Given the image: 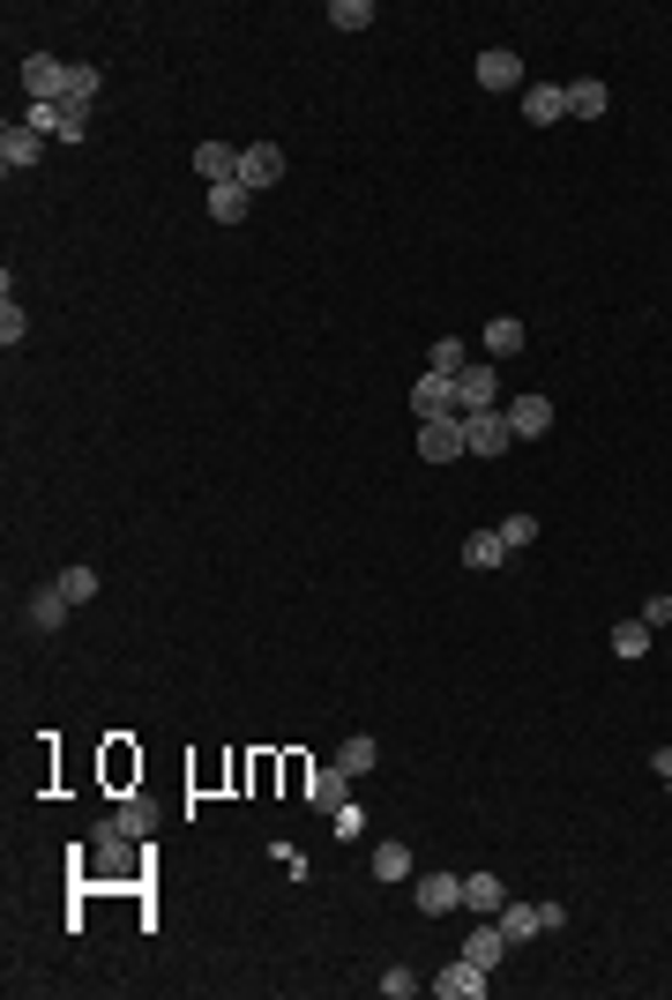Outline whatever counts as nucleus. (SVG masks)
I'll return each mask as SVG.
<instances>
[{"instance_id":"obj_22","label":"nucleus","mask_w":672,"mask_h":1000,"mask_svg":"<svg viewBox=\"0 0 672 1000\" xmlns=\"http://www.w3.org/2000/svg\"><path fill=\"white\" fill-rule=\"evenodd\" d=\"M68 613H76V605H68V590H60V583L31 597V627H38V635H53V627L68 620Z\"/></svg>"},{"instance_id":"obj_7","label":"nucleus","mask_w":672,"mask_h":1000,"mask_svg":"<svg viewBox=\"0 0 672 1000\" xmlns=\"http://www.w3.org/2000/svg\"><path fill=\"white\" fill-rule=\"evenodd\" d=\"M412 411H419V426H426V418H449V411H456V374L412 381Z\"/></svg>"},{"instance_id":"obj_27","label":"nucleus","mask_w":672,"mask_h":1000,"mask_svg":"<svg viewBox=\"0 0 672 1000\" xmlns=\"http://www.w3.org/2000/svg\"><path fill=\"white\" fill-rule=\"evenodd\" d=\"M113 829H120V836H150V829H158V814H150L142 799H127L120 814H113Z\"/></svg>"},{"instance_id":"obj_33","label":"nucleus","mask_w":672,"mask_h":1000,"mask_svg":"<svg viewBox=\"0 0 672 1000\" xmlns=\"http://www.w3.org/2000/svg\"><path fill=\"white\" fill-rule=\"evenodd\" d=\"M501 538H508V553H515V545H531V538H538V515H508Z\"/></svg>"},{"instance_id":"obj_9","label":"nucleus","mask_w":672,"mask_h":1000,"mask_svg":"<svg viewBox=\"0 0 672 1000\" xmlns=\"http://www.w3.org/2000/svg\"><path fill=\"white\" fill-rule=\"evenodd\" d=\"M471 75H478V83H486V90H515V83H523V60H515V53H508V45H486V53H478V68H471Z\"/></svg>"},{"instance_id":"obj_6","label":"nucleus","mask_w":672,"mask_h":1000,"mask_svg":"<svg viewBox=\"0 0 672 1000\" xmlns=\"http://www.w3.org/2000/svg\"><path fill=\"white\" fill-rule=\"evenodd\" d=\"M508 949H515V941L501 933V918H478V926L463 933V956L478 963V970H501V956H508Z\"/></svg>"},{"instance_id":"obj_20","label":"nucleus","mask_w":672,"mask_h":1000,"mask_svg":"<svg viewBox=\"0 0 672 1000\" xmlns=\"http://www.w3.org/2000/svg\"><path fill=\"white\" fill-rule=\"evenodd\" d=\"M568 120H605V83H598V75L568 83Z\"/></svg>"},{"instance_id":"obj_14","label":"nucleus","mask_w":672,"mask_h":1000,"mask_svg":"<svg viewBox=\"0 0 672 1000\" xmlns=\"http://www.w3.org/2000/svg\"><path fill=\"white\" fill-rule=\"evenodd\" d=\"M501 933L508 941H538V933H546V904H501Z\"/></svg>"},{"instance_id":"obj_16","label":"nucleus","mask_w":672,"mask_h":1000,"mask_svg":"<svg viewBox=\"0 0 672 1000\" xmlns=\"http://www.w3.org/2000/svg\"><path fill=\"white\" fill-rule=\"evenodd\" d=\"M508 904V888L494 874H463V911H478V918H494Z\"/></svg>"},{"instance_id":"obj_24","label":"nucleus","mask_w":672,"mask_h":1000,"mask_svg":"<svg viewBox=\"0 0 672 1000\" xmlns=\"http://www.w3.org/2000/svg\"><path fill=\"white\" fill-rule=\"evenodd\" d=\"M381 761V747L374 740H367V732H359V740H344V747H336V769H344V777H367V769H374Z\"/></svg>"},{"instance_id":"obj_19","label":"nucleus","mask_w":672,"mask_h":1000,"mask_svg":"<svg viewBox=\"0 0 672 1000\" xmlns=\"http://www.w3.org/2000/svg\"><path fill=\"white\" fill-rule=\"evenodd\" d=\"M374 881H412V844L381 836V844H374Z\"/></svg>"},{"instance_id":"obj_26","label":"nucleus","mask_w":672,"mask_h":1000,"mask_svg":"<svg viewBox=\"0 0 672 1000\" xmlns=\"http://www.w3.org/2000/svg\"><path fill=\"white\" fill-rule=\"evenodd\" d=\"M463 359H471L463 336H433V367H426V374H463Z\"/></svg>"},{"instance_id":"obj_29","label":"nucleus","mask_w":672,"mask_h":1000,"mask_svg":"<svg viewBox=\"0 0 672 1000\" xmlns=\"http://www.w3.org/2000/svg\"><path fill=\"white\" fill-rule=\"evenodd\" d=\"M23 127H38V135H68V105H31V120Z\"/></svg>"},{"instance_id":"obj_36","label":"nucleus","mask_w":672,"mask_h":1000,"mask_svg":"<svg viewBox=\"0 0 672 1000\" xmlns=\"http://www.w3.org/2000/svg\"><path fill=\"white\" fill-rule=\"evenodd\" d=\"M642 620H650V627H672V597H650V605H642Z\"/></svg>"},{"instance_id":"obj_11","label":"nucleus","mask_w":672,"mask_h":1000,"mask_svg":"<svg viewBox=\"0 0 672 1000\" xmlns=\"http://www.w3.org/2000/svg\"><path fill=\"white\" fill-rule=\"evenodd\" d=\"M412 896H419L426 918H441V911H456V904H463V874H426Z\"/></svg>"},{"instance_id":"obj_5","label":"nucleus","mask_w":672,"mask_h":1000,"mask_svg":"<svg viewBox=\"0 0 672 1000\" xmlns=\"http://www.w3.org/2000/svg\"><path fill=\"white\" fill-rule=\"evenodd\" d=\"M277 179H285V150H277V142H247V150H240V187L262 195V187H277Z\"/></svg>"},{"instance_id":"obj_13","label":"nucleus","mask_w":672,"mask_h":1000,"mask_svg":"<svg viewBox=\"0 0 672 1000\" xmlns=\"http://www.w3.org/2000/svg\"><path fill=\"white\" fill-rule=\"evenodd\" d=\"M508 426H515V441H538L553 426V404L546 396H515V404H508Z\"/></svg>"},{"instance_id":"obj_21","label":"nucleus","mask_w":672,"mask_h":1000,"mask_svg":"<svg viewBox=\"0 0 672 1000\" xmlns=\"http://www.w3.org/2000/svg\"><path fill=\"white\" fill-rule=\"evenodd\" d=\"M478 344H486V359H515V351H523V322H508V314H494Z\"/></svg>"},{"instance_id":"obj_12","label":"nucleus","mask_w":672,"mask_h":1000,"mask_svg":"<svg viewBox=\"0 0 672 1000\" xmlns=\"http://www.w3.org/2000/svg\"><path fill=\"white\" fill-rule=\"evenodd\" d=\"M456 411H494V359L456 374Z\"/></svg>"},{"instance_id":"obj_15","label":"nucleus","mask_w":672,"mask_h":1000,"mask_svg":"<svg viewBox=\"0 0 672 1000\" xmlns=\"http://www.w3.org/2000/svg\"><path fill=\"white\" fill-rule=\"evenodd\" d=\"M344 799H351V777H344V769H314V784H306V806H322V814H336V806H344Z\"/></svg>"},{"instance_id":"obj_3","label":"nucleus","mask_w":672,"mask_h":1000,"mask_svg":"<svg viewBox=\"0 0 672 1000\" xmlns=\"http://www.w3.org/2000/svg\"><path fill=\"white\" fill-rule=\"evenodd\" d=\"M433 993L441 1000H486L494 993V970H478L471 956H456L449 970H433Z\"/></svg>"},{"instance_id":"obj_18","label":"nucleus","mask_w":672,"mask_h":1000,"mask_svg":"<svg viewBox=\"0 0 672 1000\" xmlns=\"http://www.w3.org/2000/svg\"><path fill=\"white\" fill-rule=\"evenodd\" d=\"M501 560H508L501 531H471V538H463V568H501Z\"/></svg>"},{"instance_id":"obj_2","label":"nucleus","mask_w":672,"mask_h":1000,"mask_svg":"<svg viewBox=\"0 0 672 1000\" xmlns=\"http://www.w3.org/2000/svg\"><path fill=\"white\" fill-rule=\"evenodd\" d=\"M68 83H76V68H60L53 53H31V60H23V90H31V105H68Z\"/></svg>"},{"instance_id":"obj_23","label":"nucleus","mask_w":672,"mask_h":1000,"mask_svg":"<svg viewBox=\"0 0 672 1000\" xmlns=\"http://www.w3.org/2000/svg\"><path fill=\"white\" fill-rule=\"evenodd\" d=\"M247 209H254V195L240 187V179H224V187H210V217H217V224H240Z\"/></svg>"},{"instance_id":"obj_1","label":"nucleus","mask_w":672,"mask_h":1000,"mask_svg":"<svg viewBox=\"0 0 672 1000\" xmlns=\"http://www.w3.org/2000/svg\"><path fill=\"white\" fill-rule=\"evenodd\" d=\"M463 449H471V456H508V449H515L508 411H463Z\"/></svg>"},{"instance_id":"obj_28","label":"nucleus","mask_w":672,"mask_h":1000,"mask_svg":"<svg viewBox=\"0 0 672 1000\" xmlns=\"http://www.w3.org/2000/svg\"><path fill=\"white\" fill-rule=\"evenodd\" d=\"M329 23H336V31H367V23H374V0H336Z\"/></svg>"},{"instance_id":"obj_31","label":"nucleus","mask_w":672,"mask_h":1000,"mask_svg":"<svg viewBox=\"0 0 672 1000\" xmlns=\"http://www.w3.org/2000/svg\"><path fill=\"white\" fill-rule=\"evenodd\" d=\"M23 329H31V322H23V306H15V292H8V306H0V344L15 351V344H23Z\"/></svg>"},{"instance_id":"obj_10","label":"nucleus","mask_w":672,"mask_h":1000,"mask_svg":"<svg viewBox=\"0 0 672 1000\" xmlns=\"http://www.w3.org/2000/svg\"><path fill=\"white\" fill-rule=\"evenodd\" d=\"M38 150H45V135H38V127H15V120L0 127V165H8V172L38 165Z\"/></svg>"},{"instance_id":"obj_32","label":"nucleus","mask_w":672,"mask_h":1000,"mask_svg":"<svg viewBox=\"0 0 672 1000\" xmlns=\"http://www.w3.org/2000/svg\"><path fill=\"white\" fill-rule=\"evenodd\" d=\"M97 90H105V75H97V68H76V83H68V105H90Z\"/></svg>"},{"instance_id":"obj_25","label":"nucleus","mask_w":672,"mask_h":1000,"mask_svg":"<svg viewBox=\"0 0 672 1000\" xmlns=\"http://www.w3.org/2000/svg\"><path fill=\"white\" fill-rule=\"evenodd\" d=\"M650 635H658L650 620H621V627H613V658H628V665H635V658L650 650Z\"/></svg>"},{"instance_id":"obj_8","label":"nucleus","mask_w":672,"mask_h":1000,"mask_svg":"<svg viewBox=\"0 0 672 1000\" xmlns=\"http://www.w3.org/2000/svg\"><path fill=\"white\" fill-rule=\"evenodd\" d=\"M523 120H531V127L568 120V83H531V90H523Z\"/></svg>"},{"instance_id":"obj_30","label":"nucleus","mask_w":672,"mask_h":1000,"mask_svg":"<svg viewBox=\"0 0 672 1000\" xmlns=\"http://www.w3.org/2000/svg\"><path fill=\"white\" fill-rule=\"evenodd\" d=\"M60 590H68V605H90V597H97V575H90V568H68Z\"/></svg>"},{"instance_id":"obj_4","label":"nucleus","mask_w":672,"mask_h":1000,"mask_svg":"<svg viewBox=\"0 0 672 1000\" xmlns=\"http://www.w3.org/2000/svg\"><path fill=\"white\" fill-rule=\"evenodd\" d=\"M419 456H426V463H456V456H471V449H463V411L426 418V426H419Z\"/></svg>"},{"instance_id":"obj_37","label":"nucleus","mask_w":672,"mask_h":1000,"mask_svg":"<svg viewBox=\"0 0 672 1000\" xmlns=\"http://www.w3.org/2000/svg\"><path fill=\"white\" fill-rule=\"evenodd\" d=\"M665 792H672V777H665Z\"/></svg>"},{"instance_id":"obj_35","label":"nucleus","mask_w":672,"mask_h":1000,"mask_svg":"<svg viewBox=\"0 0 672 1000\" xmlns=\"http://www.w3.org/2000/svg\"><path fill=\"white\" fill-rule=\"evenodd\" d=\"M381 993H389V1000H412V993H419V978H412V970H389V978H381Z\"/></svg>"},{"instance_id":"obj_17","label":"nucleus","mask_w":672,"mask_h":1000,"mask_svg":"<svg viewBox=\"0 0 672 1000\" xmlns=\"http://www.w3.org/2000/svg\"><path fill=\"white\" fill-rule=\"evenodd\" d=\"M195 172H202L210 187H224V179H240V150H224V142H202V150H195Z\"/></svg>"},{"instance_id":"obj_34","label":"nucleus","mask_w":672,"mask_h":1000,"mask_svg":"<svg viewBox=\"0 0 672 1000\" xmlns=\"http://www.w3.org/2000/svg\"><path fill=\"white\" fill-rule=\"evenodd\" d=\"M329 829H336V836H359V829H367V814H359V799H344V806H336V814H329Z\"/></svg>"}]
</instances>
